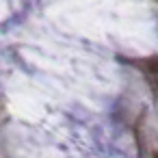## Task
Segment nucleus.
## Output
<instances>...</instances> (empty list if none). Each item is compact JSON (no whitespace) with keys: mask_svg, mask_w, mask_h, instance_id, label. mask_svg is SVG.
Returning a JSON list of instances; mask_svg holds the SVG:
<instances>
[{"mask_svg":"<svg viewBox=\"0 0 158 158\" xmlns=\"http://www.w3.org/2000/svg\"><path fill=\"white\" fill-rule=\"evenodd\" d=\"M154 158H158V154H154Z\"/></svg>","mask_w":158,"mask_h":158,"instance_id":"3","label":"nucleus"},{"mask_svg":"<svg viewBox=\"0 0 158 158\" xmlns=\"http://www.w3.org/2000/svg\"><path fill=\"white\" fill-rule=\"evenodd\" d=\"M152 87H154V91H156V95H158V78L152 80Z\"/></svg>","mask_w":158,"mask_h":158,"instance_id":"2","label":"nucleus"},{"mask_svg":"<svg viewBox=\"0 0 158 158\" xmlns=\"http://www.w3.org/2000/svg\"><path fill=\"white\" fill-rule=\"evenodd\" d=\"M141 65L149 72V74H154V76H158V56H149V59H145V61H141Z\"/></svg>","mask_w":158,"mask_h":158,"instance_id":"1","label":"nucleus"}]
</instances>
